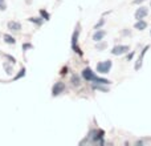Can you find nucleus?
<instances>
[{"label": "nucleus", "instance_id": "1", "mask_svg": "<svg viewBox=\"0 0 151 146\" xmlns=\"http://www.w3.org/2000/svg\"><path fill=\"white\" fill-rule=\"evenodd\" d=\"M111 66H113L111 60H105V61H99V63L97 64L96 69H97V72L101 73V74H106V73L110 72Z\"/></svg>", "mask_w": 151, "mask_h": 146}, {"label": "nucleus", "instance_id": "2", "mask_svg": "<svg viewBox=\"0 0 151 146\" xmlns=\"http://www.w3.org/2000/svg\"><path fill=\"white\" fill-rule=\"evenodd\" d=\"M78 35H80V25H77L76 31L73 32V36H72V49L80 56H82V52H81L80 47H78Z\"/></svg>", "mask_w": 151, "mask_h": 146}, {"label": "nucleus", "instance_id": "3", "mask_svg": "<svg viewBox=\"0 0 151 146\" xmlns=\"http://www.w3.org/2000/svg\"><path fill=\"white\" fill-rule=\"evenodd\" d=\"M81 76H82V78L85 81H93V82L96 81V78L98 77V76H97L96 73L91 71L89 66H86V68L82 69V72H81Z\"/></svg>", "mask_w": 151, "mask_h": 146}, {"label": "nucleus", "instance_id": "4", "mask_svg": "<svg viewBox=\"0 0 151 146\" xmlns=\"http://www.w3.org/2000/svg\"><path fill=\"white\" fill-rule=\"evenodd\" d=\"M129 51H130V47L129 45H115L114 48L111 49V55L113 56H122V55H126V53H129Z\"/></svg>", "mask_w": 151, "mask_h": 146}, {"label": "nucleus", "instance_id": "5", "mask_svg": "<svg viewBox=\"0 0 151 146\" xmlns=\"http://www.w3.org/2000/svg\"><path fill=\"white\" fill-rule=\"evenodd\" d=\"M64 90H65V84L61 82V81H57V82H55V85L52 88V96L53 97L60 96Z\"/></svg>", "mask_w": 151, "mask_h": 146}, {"label": "nucleus", "instance_id": "6", "mask_svg": "<svg viewBox=\"0 0 151 146\" xmlns=\"http://www.w3.org/2000/svg\"><path fill=\"white\" fill-rule=\"evenodd\" d=\"M147 15H149V8L147 7H139L138 9L135 11V19L137 20H142V19H145Z\"/></svg>", "mask_w": 151, "mask_h": 146}, {"label": "nucleus", "instance_id": "7", "mask_svg": "<svg viewBox=\"0 0 151 146\" xmlns=\"http://www.w3.org/2000/svg\"><path fill=\"white\" fill-rule=\"evenodd\" d=\"M149 45H146V47L142 49V52H141V55H139V57H138V60H137V64H135V71H138L139 68L142 66V63H143V57H145V55H146V52L149 51Z\"/></svg>", "mask_w": 151, "mask_h": 146}, {"label": "nucleus", "instance_id": "8", "mask_svg": "<svg viewBox=\"0 0 151 146\" xmlns=\"http://www.w3.org/2000/svg\"><path fill=\"white\" fill-rule=\"evenodd\" d=\"M7 27H8V29H9V31H13V32H19L21 29V24L19 23V21H16V20L8 21Z\"/></svg>", "mask_w": 151, "mask_h": 146}, {"label": "nucleus", "instance_id": "9", "mask_svg": "<svg viewBox=\"0 0 151 146\" xmlns=\"http://www.w3.org/2000/svg\"><path fill=\"white\" fill-rule=\"evenodd\" d=\"M106 36V31H104V29H96V32H94L93 35V40L94 41H101V40H104V37Z\"/></svg>", "mask_w": 151, "mask_h": 146}, {"label": "nucleus", "instance_id": "10", "mask_svg": "<svg viewBox=\"0 0 151 146\" xmlns=\"http://www.w3.org/2000/svg\"><path fill=\"white\" fill-rule=\"evenodd\" d=\"M134 28L138 29V31H145L147 28V21H145L143 19L142 20H137V23L134 24Z\"/></svg>", "mask_w": 151, "mask_h": 146}, {"label": "nucleus", "instance_id": "11", "mask_svg": "<svg viewBox=\"0 0 151 146\" xmlns=\"http://www.w3.org/2000/svg\"><path fill=\"white\" fill-rule=\"evenodd\" d=\"M3 40H4L5 44H9V45H15L16 44V39L13 36H11V35H8V33L3 35Z\"/></svg>", "mask_w": 151, "mask_h": 146}, {"label": "nucleus", "instance_id": "12", "mask_svg": "<svg viewBox=\"0 0 151 146\" xmlns=\"http://www.w3.org/2000/svg\"><path fill=\"white\" fill-rule=\"evenodd\" d=\"M3 68H4V71H5L7 74L11 76L13 73V64L12 63H7V61H4V63H3Z\"/></svg>", "mask_w": 151, "mask_h": 146}, {"label": "nucleus", "instance_id": "13", "mask_svg": "<svg viewBox=\"0 0 151 146\" xmlns=\"http://www.w3.org/2000/svg\"><path fill=\"white\" fill-rule=\"evenodd\" d=\"M28 21H31V23L36 24L37 27H41L42 23H44V19H42V17H29Z\"/></svg>", "mask_w": 151, "mask_h": 146}, {"label": "nucleus", "instance_id": "14", "mask_svg": "<svg viewBox=\"0 0 151 146\" xmlns=\"http://www.w3.org/2000/svg\"><path fill=\"white\" fill-rule=\"evenodd\" d=\"M96 48H97V51H104V49H106L107 48V43L106 41H97V45H96Z\"/></svg>", "mask_w": 151, "mask_h": 146}, {"label": "nucleus", "instance_id": "15", "mask_svg": "<svg viewBox=\"0 0 151 146\" xmlns=\"http://www.w3.org/2000/svg\"><path fill=\"white\" fill-rule=\"evenodd\" d=\"M40 15H41V17L44 19L45 21H48V20H50V15L47 12L45 9H40Z\"/></svg>", "mask_w": 151, "mask_h": 146}, {"label": "nucleus", "instance_id": "16", "mask_svg": "<svg viewBox=\"0 0 151 146\" xmlns=\"http://www.w3.org/2000/svg\"><path fill=\"white\" fill-rule=\"evenodd\" d=\"M24 76H25V68H21L20 69V72L17 73V74L15 76V77H13V81H16V80H19V78H21V77H24Z\"/></svg>", "mask_w": 151, "mask_h": 146}, {"label": "nucleus", "instance_id": "17", "mask_svg": "<svg viewBox=\"0 0 151 146\" xmlns=\"http://www.w3.org/2000/svg\"><path fill=\"white\" fill-rule=\"evenodd\" d=\"M72 84H73V85H76V86L80 85V78H78L76 74L72 76Z\"/></svg>", "mask_w": 151, "mask_h": 146}, {"label": "nucleus", "instance_id": "18", "mask_svg": "<svg viewBox=\"0 0 151 146\" xmlns=\"http://www.w3.org/2000/svg\"><path fill=\"white\" fill-rule=\"evenodd\" d=\"M104 24H105V19H101V20H99L98 23H97L96 25H94V29H99L102 25H104Z\"/></svg>", "mask_w": 151, "mask_h": 146}, {"label": "nucleus", "instance_id": "19", "mask_svg": "<svg viewBox=\"0 0 151 146\" xmlns=\"http://www.w3.org/2000/svg\"><path fill=\"white\" fill-rule=\"evenodd\" d=\"M7 9V3L5 0H0V11H5Z\"/></svg>", "mask_w": 151, "mask_h": 146}, {"label": "nucleus", "instance_id": "20", "mask_svg": "<svg viewBox=\"0 0 151 146\" xmlns=\"http://www.w3.org/2000/svg\"><path fill=\"white\" fill-rule=\"evenodd\" d=\"M4 56L8 59V60H9V63H12V64H13V65L16 64V59H15V57H12L11 55H4Z\"/></svg>", "mask_w": 151, "mask_h": 146}, {"label": "nucleus", "instance_id": "21", "mask_svg": "<svg viewBox=\"0 0 151 146\" xmlns=\"http://www.w3.org/2000/svg\"><path fill=\"white\" fill-rule=\"evenodd\" d=\"M32 48H33V45H32V44H28V43H27V44H23V51L32 49Z\"/></svg>", "mask_w": 151, "mask_h": 146}, {"label": "nucleus", "instance_id": "22", "mask_svg": "<svg viewBox=\"0 0 151 146\" xmlns=\"http://www.w3.org/2000/svg\"><path fill=\"white\" fill-rule=\"evenodd\" d=\"M143 1H146V0H133V4H142Z\"/></svg>", "mask_w": 151, "mask_h": 146}, {"label": "nucleus", "instance_id": "23", "mask_svg": "<svg viewBox=\"0 0 151 146\" xmlns=\"http://www.w3.org/2000/svg\"><path fill=\"white\" fill-rule=\"evenodd\" d=\"M133 56H134V52H131L130 55H127V57H126V60H127V61H130L131 59H133Z\"/></svg>", "mask_w": 151, "mask_h": 146}, {"label": "nucleus", "instance_id": "24", "mask_svg": "<svg viewBox=\"0 0 151 146\" xmlns=\"http://www.w3.org/2000/svg\"><path fill=\"white\" fill-rule=\"evenodd\" d=\"M66 73H68V68H66V66H65V68H63V69H61V74H66Z\"/></svg>", "mask_w": 151, "mask_h": 146}, {"label": "nucleus", "instance_id": "25", "mask_svg": "<svg viewBox=\"0 0 151 146\" xmlns=\"http://www.w3.org/2000/svg\"><path fill=\"white\" fill-rule=\"evenodd\" d=\"M150 36H151V29H150Z\"/></svg>", "mask_w": 151, "mask_h": 146}, {"label": "nucleus", "instance_id": "26", "mask_svg": "<svg viewBox=\"0 0 151 146\" xmlns=\"http://www.w3.org/2000/svg\"><path fill=\"white\" fill-rule=\"evenodd\" d=\"M150 5H151V1H150Z\"/></svg>", "mask_w": 151, "mask_h": 146}]
</instances>
